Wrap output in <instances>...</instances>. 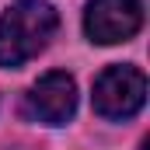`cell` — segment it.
Returning a JSON list of instances; mask_svg holds the SVG:
<instances>
[{"mask_svg":"<svg viewBox=\"0 0 150 150\" xmlns=\"http://www.w3.org/2000/svg\"><path fill=\"white\" fill-rule=\"evenodd\" d=\"M59 14L49 0H18L0 18V67H21L52 42Z\"/></svg>","mask_w":150,"mask_h":150,"instance_id":"1","label":"cell"},{"mask_svg":"<svg viewBox=\"0 0 150 150\" xmlns=\"http://www.w3.org/2000/svg\"><path fill=\"white\" fill-rule=\"evenodd\" d=\"M94 112L101 119H112V122H126L143 108L147 101V77L140 67H129V63H119L101 70L94 80Z\"/></svg>","mask_w":150,"mask_h":150,"instance_id":"2","label":"cell"},{"mask_svg":"<svg viewBox=\"0 0 150 150\" xmlns=\"http://www.w3.org/2000/svg\"><path fill=\"white\" fill-rule=\"evenodd\" d=\"M77 112V80L67 70H49L25 94V119L38 126H67Z\"/></svg>","mask_w":150,"mask_h":150,"instance_id":"3","label":"cell"},{"mask_svg":"<svg viewBox=\"0 0 150 150\" xmlns=\"http://www.w3.org/2000/svg\"><path fill=\"white\" fill-rule=\"evenodd\" d=\"M143 28V0H87L84 32L98 45L129 42Z\"/></svg>","mask_w":150,"mask_h":150,"instance_id":"4","label":"cell"}]
</instances>
